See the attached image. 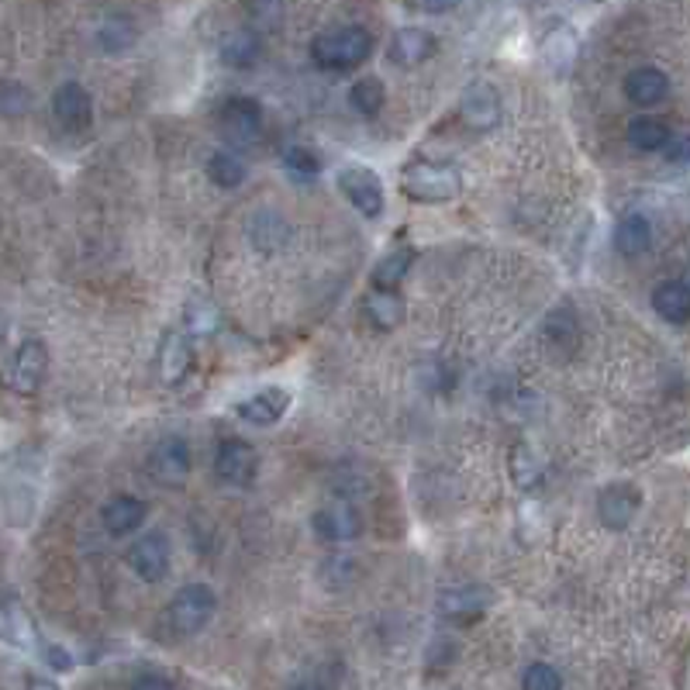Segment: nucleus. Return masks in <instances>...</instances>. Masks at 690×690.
Returning <instances> with one entry per match:
<instances>
[{"mask_svg": "<svg viewBox=\"0 0 690 690\" xmlns=\"http://www.w3.org/2000/svg\"><path fill=\"white\" fill-rule=\"evenodd\" d=\"M373 52V35L359 25H345V28H332L321 32L311 42V59L329 73H345L356 70L359 63H367Z\"/></svg>", "mask_w": 690, "mask_h": 690, "instance_id": "f257e3e1", "label": "nucleus"}, {"mask_svg": "<svg viewBox=\"0 0 690 690\" xmlns=\"http://www.w3.org/2000/svg\"><path fill=\"white\" fill-rule=\"evenodd\" d=\"M218 612V594L208 583H187L173 594L170 607H167V621L173 628V636L190 639L197 632H205L208 621Z\"/></svg>", "mask_w": 690, "mask_h": 690, "instance_id": "f03ea898", "label": "nucleus"}, {"mask_svg": "<svg viewBox=\"0 0 690 690\" xmlns=\"http://www.w3.org/2000/svg\"><path fill=\"white\" fill-rule=\"evenodd\" d=\"M401 190L408 200H418V205H449V200L459 197L463 180L449 167L415 162V167H408V173L401 176Z\"/></svg>", "mask_w": 690, "mask_h": 690, "instance_id": "7ed1b4c3", "label": "nucleus"}, {"mask_svg": "<svg viewBox=\"0 0 690 690\" xmlns=\"http://www.w3.org/2000/svg\"><path fill=\"white\" fill-rule=\"evenodd\" d=\"M49 370V353H46V342L42 338H25L22 345L14 349L11 356V367H8V387L22 397H32L38 387H42Z\"/></svg>", "mask_w": 690, "mask_h": 690, "instance_id": "20e7f679", "label": "nucleus"}, {"mask_svg": "<svg viewBox=\"0 0 690 690\" xmlns=\"http://www.w3.org/2000/svg\"><path fill=\"white\" fill-rule=\"evenodd\" d=\"M338 190L362 218H380L383 214V184L370 167H345L338 173Z\"/></svg>", "mask_w": 690, "mask_h": 690, "instance_id": "39448f33", "label": "nucleus"}, {"mask_svg": "<svg viewBox=\"0 0 690 690\" xmlns=\"http://www.w3.org/2000/svg\"><path fill=\"white\" fill-rule=\"evenodd\" d=\"M259 473V456L246 439H225L214 453V477L229 486H252Z\"/></svg>", "mask_w": 690, "mask_h": 690, "instance_id": "423d86ee", "label": "nucleus"}, {"mask_svg": "<svg viewBox=\"0 0 690 690\" xmlns=\"http://www.w3.org/2000/svg\"><path fill=\"white\" fill-rule=\"evenodd\" d=\"M221 135L232 146H252L262 135V108L252 97H232L221 108Z\"/></svg>", "mask_w": 690, "mask_h": 690, "instance_id": "0eeeda50", "label": "nucleus"}, {"mask_svg": "<svg viewBox=\"0 0 690 690\" xmlns=\"http://www.w3.org/2000/svg\"><path fill=\"white\" fill-rule=\"evenodd\" d=\"M149 473L162 486H184L190 477V449L180 435L159 439L156 449L149 453Z\"/></svg>", "mask_w": 690, "mask_h": 690, "instance_id": "6e6552de", "label": "nucleus"}, {"mask_svg": "<svg viewBox=\"0 0 690 690\" xmlns=\"http://www.w3.org/2000/svg\"><path fill=\"white\" fill-rule=\"evenodd\" d=\"M128 566L138 580L146 583H159L162 577L170 574V539L162 532H146L138 542H132L128 550Z\"/></svg>", "mask_w": 690, "mask_h": 690, "instance_id": "1a4fd4ad", "label": "nucleus"}, {"mask_svg": "<svg viewBox=\"0 0 690 690\" xmlns=\"http://www.w3.org/2000/svg\"><path fill=\"white\" fill-rule=\"evenodd\" d=\"M639 504H642V491H639V486H632V483H612V486H604V491L597 494V518H601L604 529L621 532V529H628V525L636 521Z\"/></svg>", "mask_w": 690, "mask_h": 690, "instance_id": "9d476101", "label": "nucleus"}, {"mask_svg": "<svg viewBox=\"0 0 690 690\" xmlns=\"http://www.w3.org/2000/svg\"><path fill=\"white\" fill-rule=\"evenodd\" d=\"M311 529L321 542L342 545V542H353L362 532V518L353 504H329L321 507V512H315Z\"/></svg>", "mask_w": 690, "mask_h": 690, "instance_id": "9b49d317", "label": "nucleus"}, {"mask_svg": "<svg viewBox=\"0 0 690 690\" xmlns=\"http://www.w3.org/2000/svg\"><path fill=\"white\" fill-rule=\"evenodd\" d=\"M52 114L66 132H84L94 121V100L84 87L70 79V84H63L52 94Z\"/></svg>", "mask_w": 690, "mask_h": 690, "instance_id": "f8f14e48", "label": "nucleus"}, {"mask_svg": "<svg viewBox=\"0 0 690 690\" xmlns=\"http://www.w3.org/2000/svg\"><path fill=\"white\" fill-rule=\"evenodd\" d=\"M287 411H291V391L283 387H262L259 394L235 404V415L249 424H259V429H270Z\"/></svg>", "mask_w": 690, "mask_h": 690, "instance_id": "ddd939ff", "label": "nucleus"}, {"mask_svg": "<svg viewBox=\"0 0 690 690\" xmlns=\"http://www.w3.org/2000/svg\"><path fill=\"white\" fill-rule=\"evenodd\" d=\"M459 114H463L466 125L477 128V132L497 128V121H501V97H497V90L491 84H473L459 100Z\"/></svg>", "mask_w": 690, "mask_h": 690, "instance_id": "4468645a", "label": "nucleus"}, {"mask_svg": "<svg viewBox=\"0 0 690 690\" xmlns=\"http://www.w3.org/2000/svg\"><path fill=\"white\" fill-rule=\"evenodd\" d=\"M432 56H435V38L424 28H401V32H394L391 46H387V59L401 70H415Z\"/></svg>", "mask_w": 690, "mask_h": 690, "instance_id": "2eb2a0df", "label": "nucleus"}, {"mask_svg": "<svg viewBox=\"0 0 690 690\" xmlns=\"http://www.w3.org/2000/svg\"><path fill=\"white\" fill-rule=\"evenodd\" d=\"M625 97L636 108H656L669 97V76L656 66H639L625 76Z\"/></svg>", "mask_w": 690, "mask_h": 690, "instance_id": "dca6fc26", "label": "nucleus"}, {"mask_svg": "<svg viewBox=\"0 0 690 690\" xmlns=\"http://www.w3.org/2000/svg\"><path fill=\"white\" fill-rule=\"evenodd\" d=\"M100 521H104V529L111 535H128L141 529V521H146V504L132 494H114L104 504V512H100Z\"/></svg>", "mask_w": 690, "mask_h": 690, "instance_id": "f3484780", "label": "nucleus"}, {"mask_svg": "<svg viewBox=\"0 0 690 690\" xmlns=\"http://www.w3.org/2000/svg\"><path fill=\"white\" fill-rule=\"evenodd\" d=\"M653 311L669 324H683L690 318V283L683 276L663 280L653 291Z\"/></svg>", "mask_w": 690, "mask_h": 690, "instance_id": "a211bd4d", "label": "nucleus"}, {"mask_svg": "<svg viewBox=\"0 0 690 690\" xmlns=\"http://www.w3.org/2000/svg\"><path fill=\"white\" fill-rule=\"evenodd\" d=\"M615 249L625 256V259H636V256H645L649 249H653V225H649V218L632 211L625 214L618 221L615 229Z\"/></svg>", "mask_w": 690, "mask_h": 690, "instance_id": "6ab92c4d", "label": "nucleus"}, {"mask_svg": "<svg viewBox=\"0 0 690 690\" xmlns=\"http://www.w3.org/2000/svg\"><path fill=\"white\" fill-rule=\"evenodd\" d=\"M262 56V38L256 28H238L232 35H225L221 42V63L232 70H252Z\"/></svg>", "mask_w": 690, "mask_h": 690, "instance_id": "aec40b11", "label": "nucleus"}, {"mask_svg": "<svg viewBox=\"0 0 690 690\" xmlns=\"http://www.w3.org/2000/svg\"><path fill=\"white\" fill-rule=\"evenodd\" d=\"M625 138H628V146H636L642 152H663L669 146V138H674V132H669L666 121H660L653 114H639L628 121Z\"/></svg>", "mask_w": 690, "mask_h": 690, "instance_id": "412c9836", "label": "nucleus"}, {"mask_svg": "<svg viewBox=\"0 0 690 690\" xmlns=\"http://www.w3.org/2000/svg\"><path fill=\"white\" fill-rule=\"evenodd\" d=\"M190 362H194V349H190V338L187 335H170L162 342L159 349V373L167 383H180L190 373Z\"/></svg>", "mask_w": 690, "mask_h": 690, "instance_id": "4be33fe9", "label": "nucleus"}, {"mask_svg": "<svg viewBox=\"0 0 690 690\" xmlns=\"http://www.w3.org/2000/svg\"><path fill=\"white\" fill-rule=\"evenodd\" d=\"M249 238H252V246L259 252H276L283 242L291 238V229H287V221H283L280 214L273 211H259L252 221H249Z\"/></svg>", "mask_w": 690, "mask_h": 690, "instance_id": "5701e85b", "label": "nucleus"}, {"mask_svg": "<svg viewBox=\"0 0 690 690\" xmlns=\"http://www.w3.org/2000/svg\"><path fill=\"white\" fill-rule=\"evenodd\" d=\"M362 308H367V318L380 332H394L404 321V300L397 297V291H373Z\"/></svg>", "mask_w": 690, "mask_h": 690, "instance_id": "b1692460", "label": "nucleus"}, {"mask_svg": "<svg viewBox=\"0 0 690 690\" xmlns=\"http://www.w3.org/2000/svg\"><path fill=\"white\" fill-rule=\"evenodd\" d=\"M246 162H242L235 152L229 149H218L211 159H208V176H211V184L221 187V190H235L246 184Z\"/></svg>", "mask_w": 690, "mask_h": 690, "instance_id": "393cba45", "label": "nucleus"}, {"mask_svg": "<svg viewBox=\"0 0 690 690\" xmlns=\"http://www.w3.org/2000/svg\"><path fill=\"white\" fill-rule=\"evenodd\" d=\"M411 262H415V252L411 249H397V252H391V256H383L377 267H373V273H370V283H373V291H394L397 283L408 276V270H411Z\"/></svg>", "mask_w": 690, "mask_h": 690, "instance_id": "a878e982", "label": "nucleus"}, {"mask_svg": "<svg viewBox=\"0 0 690 690\" xmlns=\"http://www.w3.org/2000/svg\"><path fill=\"white\" fill-rule=\"evenodd\" d=\"M349 104L356 114L362 118H373L383 111V104H387V90H383V79L380 76H362L353 84L349 90Z\"/></svg>", "mask_w": 690, "mask_h": 690, "instance_id": "bb28decb", "label": "nucleus"}, {"mask_svg": "<svg viewBox=\"0 0 690 690\" xmlns=\"http://www.w3.org/2000/svg\"><path fill=\"white\" fill-rule=\"evenodd\" d=\"M442 612L453 615V618H470V615H480L486 604H491V594L480 591V587H456V591L442 594Z\"/></svg>", "mask_w": 690, "mask_h": 690, "instance_id": "cd10ccee", "label": "nucleus"}, {"mask_svg": "<svg viewBox=\"0 0 690 690\" xmlns=\"http://www.w3.org/2000/svg\"><path fill=\"white\" fill-rule=\"evenodd\" d=\"M542 56H545V63H550L553 70H570V63L577 59V35L566 25H559L556 32L545 35Z\"/></svg>", "mask_w": 690, "mask_h": 690, "instance_id": "c85d7f7f", "label": "nucleus"}, {"mask_svg": "<svg viewBox=\"0 0 690 690\" xmlns=\"http://www.w3.org/2000/svg\"><path fill=\"white\" fill-rule=\"evenodd\" d=\"M283 162V173H287L294 184H315V180L321 176V162L315 152H308L304 146H291V149H283L280 156Z\"/></svg>", "mask_w": 690, "mask_h": 690, "instance_id": "c756f323", "label": "nucleus"}, {"mask_svg": "<svg viewBox=\"0 0 690 690\" xmlns=\"http://www.w3.org/2000/svg\"><path fill=\"white\" fill-rule=\"evenodd\" d=\"M97 42L104 52H125L135 46V28H132V22H125V17H114V22H108L97 32Z\"/></svg>", "mask_w": 690, "mask_h": 690, "instance_id": "7c9ffc66", "label": "nucleus"}, {"mask_svg": "<svg viewBox=\"0 0 690 690\" xmlns=\"http://www.w3.org/2000/svg\"><path fill=\"white\" fill-rule=\"evenodd\" d=\"M521 690H563V674L550 663H532L521 677Z\"/></svg>", "mask_w": 690, "mask_h": 690, "instance_id": "2f4dec72", "label": "nucleus"}, {"mask_svg": "<svg viewBox=\"0 0 690 690\" xmlns=\"http://www.w3.org/2000/svg\"><path fill=\"white\" fill-rule=\"evenodd\" d=\"M28 104H32V94L25 84H14V79H4V84H0V114L17 118L28 111Z\"/></svg>", "mask_w": 690, "mask_h": 690, "instance_id": "473e14b6", "label": "nucleus"}, {"mask_svg": "<svg viewBox=\"0 0 690 690\" xmlns=\"http://www.w3.org/2000/svg\"><path fill=\"white\" fill-rule=\"evenodd\" d=\"M512 473H515V483L518 486H535L539 483V463L532 456L529 445H515V453H512Z\"/></svg>", "mask_w": 690, "mask_h": 690, "instance_id": "72a5a7b5", "label": "nucleus"}, {"mask_svg": "<svg viewBox=\"0 0 690 690\" xmlns=\"http://www.w3.org/2000/svg\"><path fill=\"white\" fill-rule=\"evenodd\" d=\"M283 14V0H249V17L256 28H273Z\"/></svg>", "mask_w": 690, "mask_h": 690, "instance_id": "f704fd0d", "label": "nucleus"}, {"mask_svg": "<svg viewBox=\"0 0 690 690\" xmlns=\"http://www.w3.org/2000/svg\"><path fill=\"white\" fill-rule=\"evenodd\" d=\"M408 4L424 14H445V11H456L463 0H408Z\"/></svg>", "mask_w": 690, "mask_h": 690, "instance_id": "c9c22d12", "label": "nucleus"}, {"mask_svg": "<svg viewBox=\"0 0 690 690\" xmlns=\"http://www.w3.org/2000/svg\"><path fill=\"white\" fill-rule=\"evenodd\" d=\"M46 663H49L52 669H59V674H66V669L73 666L70 653H66V649H59V645H46Z\"/></svg>", "mask_w": 690, "mask_h": 690, "instance_id": "e433bc0d", "label": "nucleus"}, {"mask_svg": "<svg viewBox=\"0 0 690 690\" xmlns=\"http://www.w3.org/2000/svg\"><path fill=\"white\" fill-rule=\"evenodd\" d=\"M132 690H173V683H170L167 677H159V674H141V677L132 683Z\"/></svg>", "mask_w": 690, "mask_h": 690, "instance_id": "4c0bfd02", "label": "nucleus"}, {"mask_svg": "<svg viewBox=\"0 0 690 690\" xmlns=\"http://www.w3.org/2000/svg\"><path fill=\"white\" fill-rule=\"evenodd\" d=\"M666 156L674 159V162H683V159H687V138H669Z\"/></svg>", "mask_w": 690, "mask_h": 690, "instance_id": "58836bf2", "label": "nucleus"}, {"mask_svg": "<svg viewBox=\"0 0 690 690\" xmlns=\"http://www.w3.org/2000/svg\"><path fill=\"white\" fill-rule=\"evenodd\" d=\"M28 690H59V687H56L52 680H32Z\"/></svg>", "mask_w": 690, "mask_h": 690, "instance_id": "ea45409f", "label": "nucleus"}, {"mask_svg": "<svg viewBox=\"0 0 690 690\" xmlns=\"http://www.w3.org/2000/svg\"><path fill=\"white\" fill-rule=\"evenodd\" d=\"M291 690H324V687L315 683V680H304V683H297V687H291Z\"/></svg>", "mask_w": 690, "mask_h": 690, "instance_id": "a19ab883", "label": "nucleus"}]
</instances>
